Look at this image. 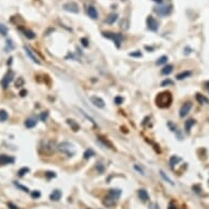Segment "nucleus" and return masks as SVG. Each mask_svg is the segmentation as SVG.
<instances>
[{"label": "nucleus", "instance_id": "nucleus-47", "mask_svg": "<svg viewBox=\"0 0 209 209\" xmlns=\"http://www.w3.org/2000/svg\"><path fill=\"white\" fill-rule=\"evenodd\" d=\"M9 207H11V208H12V209H19V208H18V207L13 206V205H12V204H9Z\"/></svg>", "mask_w": 209, "mask_h": 209}, {"label": "nucleus", "instance_id": "nucleus-2", "mask_svg": "<svg viewBox=\"0 0 209 209\" xmlns=\"http://www.w3.org/2000/svg\"><path fill=\"white\" fill-rule=\"evenodd\" d=\"M58 150H59L60 152H62V153L67 154L68 157H72V156L76 153L75 146L68 141H64L58 144Z\"/></svg>", "mask_w": 209, "mask_h": 209}, {"label": "nucleus", "instance_id": "nucleus-42", "mask_svg": "<svg viewBox=\"0 0 209 209\" xmlns=\"http://www.w3.org/2000/svg\"><path fill=\"white\" fill-rule=\"evenodd\" d=\"M46 176H47L48 179H50V177H55L56 174L54 172H47V173H46Z\"/></svg>", "mask_w": 209, "mask_h": 209}, {"label": "nucleus", "instance_id": "nucleus-49", "mask_svg": "<svg viewBox=\"0 0 209 209\" xmlns=\"http://www.w3.org/2000/svg\"><path fill=\"white\" fill-rule=\"evenodd\" d=\"M206 88H207V90L209 91V81H208V82H206Z\"/></svg>", "mask_w": 209, "mask_h": 209}, {"label": "nucleus", "instance_id": "nucleus-9", "mask_svg": "<svg viewBox=\"0 0 209 209\" xmlns=\"http://www.w3.org/2000/svg\"><path fill=\"white\" fill-rule=\"evenodd\" d=\"M191 108H192V103L191 102H186L185 104H183L181 107V110H179V116L181 117L186 116L189 113V111H191Z\"/></svg>", "mask_w": 209, "mask_h": 209}, {"label": "nucleus", "instance_id": "nucleus-8", "mask_svg": "<svg viewBox=\"0 0 209 209\" xmlns=\"http://www.w3.org/2000/svg\"><path fill=\"white\" fill-rule=\"evenodd\" d=\"M24 50H25V54L29 56V57L31 58V60H32L33 62H35V64H37V65H40L41 64V61H40V59H38L37 57H36V55H35V53L33 52L32 49H31L29 46H26V45H24Z\"/></svg>", "mask_w": 209, "mask_h": 209}, {"label": "nucleus", "instance_id": "nucleus-17", "mask_svg": "<svg viewBox=\"0 0 209 209\" xmlns=\"http://www.w3.org/2000/svg\"><path fill=\"white\" fill-rule=\"evenodd\" d=\"M49 198H50V200H53V202H58V200L61 198V192H60L59 189H55V191L50 194Z\"/></svg>", "mask_w": 209, "mask_h": 209}, {"label": "nucleus", "instance_id": "nucleus-34", "mask_svg": "<svg viewBox=\"0 0 209 209\" xmlns=\"http://www.w3.org/2000/svg\"><path fill=\"white\" fill-rule=\"evenodd\" d=\"M28 172H29V168H22L20 171L18 172V174H19V176H20V177H22V176H24V175L26 174Z\"/></svg>", "mask_w": 209, "mask_h": 209}, {"label": "nucleus", "instance_id": "nucleus-19", "mask_svg": "<svg viewBox=\"0 0 209 209\" xmlns=\"http://www.w3.org/2000/svg\"><path fill=\"white\" fill-rule=\"evenodd\" d=\"M196 100H197V102H198L199 104H208L209 103V100L207 99L206 97H204V95L199 94V93H197L196 94Z\"/></svg>", "mask_w": 209, "mask_h": 209}, {"label": "nucleus", "instance_id": "nucleus-16", "mask_svg": "<svg viewBox=\"0 0 209 209\" xmlns=\"http://www.w3.org/2000/svg\"><path fill=\"white\" fill-rule=\"evenodd\" d=\"M138 196H139L140 200H142V202H148L149 200V194L147 193L146 189H139L138 191Z\"/></svg>", "mask_w": 209, "mask_h": 209}, {"label": "nucleus", "instance_id": "nucleus-28", "mask_svg": "<svg viewBox=\"0 0 209 209\" xmlns=\"http://www.w3.org/2000/svg\"><path fill=\"white\" fill-rule=\"evenodd\" d=\"M13 48H14V45H13L12 41H11V40H8V41H7V46H6L5 50H6V52H10V50H12Z\"/></svg>", "mask_w": 209, "mask_h": 209}, {"label": "nucleus", "instance_id": "nucleus-45", "mask_svg": "<svg viewBox=\"0 0 209 209\" xmlns=\"http://www.w3.org/2000/svg\"><path fill=\"white\" fill-rule=\"evenodd\" d=\"M149 209H159V206H158V204H151L149 206Z\"/></svg>", "mask_w": 209, "mask_h": 209}, {"label": "nucleus", "instance_id": "nucleus-23", "mask_svg": "<svg viewBox=\"0 0 209 209\" xmlns=\"http://www.w3.org/2000/svg\"><path fill=\"white\" fill-rule=\"evenodd\" d=\"M67 123H68L69 126H71V128L73 129V132H78V130H79V128H80L79 125H78L73 120H67Z\"/></svg>", "mask_w": 209, "mask_h": 209}, {"label": "nucleus", "instance_id": "nucleus-18", "mask_svg": "<svg viewBox=\"0 0 209 209\" xmlns=\"http://www.w3.org/2000/svg\"><path fill=\"white\" fill-rule=\"evenodd\" d=\"M193 72L189 71V70H185V71H182L179 72V75L176 76V79L177 80H183V79H186V78H188L189 76H192Z\"/></svg>", "mask_w": 209, "mask_h": 209}, {"label": "nucleus", "instance_id": "nucleus-11", "mask_svg": "<svg viewBox=\"0 0 209 209\" xmlns=\"http://www.w3.org/2000/svg\"><path fill=\"white\" fill-rule=\"evenodd\" d=\"M13 162H14V158L6 156V154H0V164L6 165V164L13 163Z\"/></svg>", "mask_w": 209, "mask_h": 209}, {"label": "nucleus", "instance_id": "nucleus-33", "mask_svg": "<svg viewBox=\"0 0 209 209\" xmlns=\"http://www.w3.org/2000/svg\"><path fill=\"white\" fill-rule=\"evenodd\" d=\"M0 34H2L3 36H6L8 34V28L5 24H2V23H0Z\"/></svg>", "mask_w": 209, "mask_h": 209}, {"label": "nucleus", "instance_id": "nucleus-3", "mask_svg": "<svg viewBox=\"0 0 209 209\" xmlns=\"http://www.w3.org/2000/svg\"><path fill=\"white\" fill-rule=\"evenodd\" d=\"M102 34L104 37L112 40L113 42L115 43V45H116V47H118V48L120 47V44H122V41H123L122 34H118V33H110V32H103Z\"/></svg>", "mask_w": 209, "mask_h": 209}, {"label": "nucleus", "instance_id": "nucleus-7", "mask_svg": "<svg viewBox=\"0 0 209 209\" xmlns=\"http://www.w3.org/2000/svg\"><path fill=\"white\" fill-rule=\"evenodd\" d=\"M64 10L71 13H79V6L76 2H68L64 5Z\"/></svg>", "mask_w": 209, "mask_h": 209}, {"label": "nucleus", "instance_id": "nucleus-13", "mask_svg": "<svg viewBox=\"0 0 209 209\" xmlns=\"http://www.w3.org/2000/svg\"><path fill=\"white\" fill-rule=\"evenodd\" d=\"M19 30H20L21 32L23 33V35H24L26 38H29V40H33V38L35 37V33L33 32V31L28 30V29H24V28H19Z\"/></svg>", "mask_w": 209, "mask_h": 209}, {"label": "nucleus", "instance_id": "nucleus-14", "mask_svg": "<svg viewBox=\"0 0 209 209\" xmlns=\"http://www.w3.org/2000/svg\"><path fill=\"white\" fill-rule=\"evenodd\" d=\"M120 194H122V191H120V189H110L107 196L116 200V199H118L120 197Z\"/></svg>", "mask_w": 209, "mask_h": 209}, {"label": "nucleus", "instance_id": "nucleus-5", "mask_svg": "<svg viewBox=\"0 0 209 209\" xmlns=\"http://www.w3.org/2000/svg\"><path fill=\"white\" fill-rule=\"evenodd\" d=\"M147 28L149 29L150 31H152V32H157L158 29H159V23H158V21L156 20L153 17H151V15H149V17L147 18Z\"/></svg>", "mask_w": 209, "mask_h": 209}, {"label": "nucleus", "instance_id": "nucleus-31", "mask_svg": "<svg viewBox=\"0 0 209 209\" xmlns=\"http://www.w3.org/2000/svg\"><path fill=\"white\" fill-rule=\"evenodd\" d=\"M8 120V113L6 111H0V122H6Z\"/></svg>", "mask_w": 209, "mask_h": 209}, {"label": "nucleus", "instance_id": "nucleus-20", "mask_svg": "<svg viewBox=\"0 0 209 209\" xmlns=\"http://www.w3.org/2000/svg\"><path fill=\"white\" fill-rule=\"evenodd\" d=\"M117 19H118V15H117L116 13H112V14H110L106 18V23H108V24H114L117 21Z\"/></svg>", "mask_w": 209, "mask_h": 209}, {"label": "nucleus", "instance_id": "nucleus-10", "mask_svg": "<svg viewBox=\"0 0 209 209\" xmlns=\"http://www.w3.org/2000/svg\"><path fill=\"white\" fill-rule=\"evenodd\" d=\"M91 102H92V104L94 105V106L99 107V108H104L105 107V103L104 101H103L101 97H91Z\"/></svg>", "mask_w": 209, "mask_h": 209}, {"label": "nucleus", "instance_id": "nucleus-4", "mask_svg": "<svg viewBox=\"0 0 209 209\" xmlns=\"http://www.w3.org/2000/svg\"><path fill=\"white\" fill-rule=\"evenodd\" d=\"M154 11L158 13L161 17H165V15H169L172 11V6L171 5H161L159 7H157L154 9Z\"/></svg>", "mask_w": 209, "mask_h": 209}, {"label": "nucleus", "instance_id": "nucleus-21", "mask_svg": "<svg viewBox=\"0 0 209 209\" xmlns=\"http://www.w3.org/2000/svg\"><path fill=\"white\" fill-rule=\"evenodd\" d=\"M172 71H173V66H172V65H167L164 68H163V69L161 70V75L168 76V75H170Z\"/></svg>", "mask_w": 209, "mask_h": 209}, {"label": "nucleus", "instance_id": "nucleus-26", "mask_svg": "<svg viewBox=\"0 0 209 209\" xmlns=\"http://www.w3.org/2000/svg\"><path fill=\"white\" fill-rule=\"evenodd\" d=\"M195 125V120H188L186 123H185V129H186L187 132H191V128Z\"/></svg>", "mask_w": 209, "mask_h": 209}, {"label": "nucleus", "instance_id": "nucleus-32", "mask_svg": "<svg viewBox=\"0 0 209 209\" xmlns=\"http://www.w3.org/2000/svg\"><path fill=\"white\" fill-rule=\"evenodd\" d=\"M79 112L81 113V114H82L83 116H85V118H87V120H89L90 122L92 123L93 125H97V123L94 122V120H93V118H92V117H91V116H89V115H88V114H85V111H82V110H81V108H79Z\"/></svg>", "mask_w": 209, "mask_h": 209}, {"label": "nucleus", "instance_id": "nucleus-35", "mask_svg": "<svg viewBox=\"0 0 209 209\" xmlns=\"http://www.w3.org/2000/svg\"><path fill=\"white\" fill-rule=\"evenodd\" d=\"M134 169L136 170V171H137L138 173H140V174H141V175H146V174H144V170L142 169L141 167H139V165L135 164V165H134Z\"/></svg>", "mask_w": 209, "mask_h": 209}, {"label": "nucleus", "instance_id": "nucleus-39", "mask_svg": "<svg viewBox=\"0 0 209 209\" xmlns=\"http://www.w3.org/2000/svg\"><path fill=\"white\" fill-rule=\"evenodd\" d=\"M115 103H116L117 105L122 104V103H123V97H115Z\"/></svg>", "mask_w": 209, "mask_h": 209}, {"label": "nucleus", "instance_id": "nucleus-30", "mask_svg": "<svg viewBox=\"0 0 209 209\" xmlns=\"http://www.w3.org/2000/svg\"><path fill=\"white\" fill-rule=\"evenodd\" d=\"M99 138H100V140H101V141H102L103 144H104L105 146H106V147H108L110 149H114V147L112 146V144H111V142L108 141V140H107L106 138H104V137H99Z\"/></svg>", "mask_w": 209, "mask_h": 209}, {"label": "nucleus", "instance_id": "nucleus-25", "mask_svg": "<svg viewBox=\"0 0 209 209\" xmlns=\"http://www.w3.org/2000/svg\"><path fill=\"white\" fill-rule=\"evenodd\" d=\"M103 204H104L105 206H107V207L114 206V205H115V199H113V198H111V197L107 196L106 198L104 199V202H103Z\"/></svg>", "mask_w": 209, "mask_h": 209}, {"label": "nucleus", "instance_id": "nucleus-38", "mask_svg": "<svg viewBox=\"0 0 209 209\" xmlns=\"http://www.w3.org/2000/svg\"><path fill=\"white\" fill-rule=\"evenodd\" d=\"M129 56H132V57H141V53L137 50L136 53H130Z\"/></svg>", "mask_w": 209, "mask_h": 209}, {"label": "nucleus", "instance_id": "nucleus-27", "mask_svg": "<svg viewBox=\"0 0 209 209\" xmlns=\"http://www.w3.org/2000/svg\"><path fill=\"white\" fill-rule=\"evenodd\" d=\"M91 157H94V151H93L92 149H88L85 151V154H83V158L85 159H90Z\"/></svg>", "mask_w": 209, "mask_h": 209}, {"label": "nucleus", "instance_id": "nucleus-1", "mask_svg": "<svg viewBox=\"0 0 209 209\" xmlns=\"http://www.w3.org/2000/svg\"><path fill=\"white\" fill-rule=\"evenodd\" d=\"M172 101H173V97H172L171 92H169V91H164V92L159 93L157 95V97H156V104L160 108L169 107L172 104Z\"/></svg>", "mask_w": 209, "mask_h": 209}, {"label": "nucleus", "instance_id": "nucleus-43", "mask_svg": "<svg viewBox=\"0 0 209 209\" xmlns=\"http://www.w3.org/2000/svg\"><path fill=\"white\" fill-rule=\"evenodd\" d=\"M40 196H41V194H40V192H37V191H36L35 193H32V197H33V198H38Z\"/></svg>", "mask_w": 209, "mask_h": 209}, {"label": "nucleus", "instance_id": "nucleus-44", "mask_svg": "<svg viewBox=\"0 0 209 209\" xmlns=\"http://www.w3.org/2000/svg\"><path fill=\"white\" fill-rule=\"evenodd\" d=\"M23 82H24V81H23V79H22V78H19V82H18V81H17V83H15V85H17V88H18V87H20L21 85H23Z\"/></svg>", "mask_w": 209, "mask_h": 209}, {"label": "nucleus", "instance_id": "nucleus-24", "mask_svg": "<svg viewBox=\"0 0 209 209\" xmlns=\"http://www.w3.org/2000/svg\"><path fill=\"white\" fill-rule=\"evenodd\" d=\"M160 175H161V177H162V179H164L165 182H168V183H169L170 185H172V186H174V183H173V181H172V179H170V177L168 176V175L165 174V173H164V172H163V171H162V170H161V171H160Z\"/></svg>", "mask_w": 209, "mask_h": 209}, {"label": "nucleus", "instance_id": "nucleus-22", "mask_svg": "<svg viewBox=\"0 0 209 209\" xmlns=\"http://www.w3.org/2000/svg\"><path fill=\"white\" fill-rule=\"evenodd\" d=\"M181 158L179 157H176V156H173V157H171V159H170V167L173 168L174 165H176L179 162H181Z\"/></svg>", "mask_w": 209, "mask_h": 209}, {"label": "nucleus", "instance_id": "nucleus-48", "mask_svg": "<svg viewBox=\"0 0 209 209\" xmlns=\"http://www.w3.org/2000/svg\"><path fill=\"white\" fill-rule=\"evenodd\" d=\"M154 2H158V3H162V0H153Z\"/></svg>", "mask_w": 209, "mask_h": 209}, {"label": "nucleus", "instance_id": "nucleus-6", "mask_svg": "<svg viewBox=\"0 0 209 209\" xmlns=\"http://www.w3.org/2000/svg\"><path fill=\"white\" fill-rule=\"evenodd\" d=\"M13 78H14V72H13L12 70H10V71L3 77V79L1 80V85H2L3 89H7V88L9 87V85L12 82Z\"/></svg>", "mask_w": 209, "mask_h": 209}, {"label": "nucleus", "instance_id": "nucleus-40", "mask_svg": "<svg viewBox=\"0 0 209 209\" xmlns=\"http://www.w3.org/2000/svg\"><path fill=\"white\" fill-rule=\"evenodd\" d=\"M81 43H82V45L85 46V47H87V46H89V41L87 40V38H81Z\"/></svg>", "mask_w": 209, "mask_h": 209}, {"label": "nucleus", "instance_id": "nucleus-36", "mask_svg": "<svg viewBox=\"0 0 209 209\" xmlns=\"http://www.w3.org/2000/svg\"><path fill=\"white\" fill-rule=\"evenodd\" d=\"M173 85V81L171 80H164V81H162L161 82V87H165V85Z\"/></svg>", "mask_w": 209, "mask_h": 209}, {"label": "nucleus", "instance_id": "nucleus-41", "mask_svg": "<svg viewBox=\"0 0 209 209\" xmlns=\"http://www.w3.org/2000/svg\"><path fill=\"white\" fill-rule=\"evenodd\" d=\"M47 116H48V113H47V112L43 113V114H41V120H45L46 118H47Z\"/></svg>", "mask_w": 209, "mask_h": 209}, {"label": "nucleus", "instance_id": "nucleus-37", "mask_svg": "<svg viewBox=\"0 0 209 209\" xmlns=\"http://www.w3.org/2000/svg\"><path fill=\"white\" fill-rule=\"evenodd\" d=\"M14 185H15L17 187H19L20 189H22V191H24V192H29V188H28V187L22 186V185H20L19 183H17V182H14Z\"/></svg>", "mask_w": 209, "mask_h": 209}, {"label": "nucleus", "instance_id": "nucleus-29", "mask_svg": "<svg viewBox=\"0 0 209 209\" xmlns=\"http://www.w3.org/2000/svg\"><path fill=\"white\" fill-rule=\"evenodd\" d=\"M167 61H168L167 56H161V57L156 61V64H157L158 66H160V65H163V64H167Z\"/></svg>", "mask_w": 209, "mask_h": 209}, {"label": "nucleus", "instance_id": "nucleus-15", "mask_svg": "<svg viewBox=\"0 0 209 209\" xmlns=\"http://www.w3.org/2000/svg\"><path fill=\"white\" fill-rule=\"evenodd\" d=\"M36 124H37V120H36L35 117H30V118H28L24 123L26 128H33V127L36 126Z\"/></svg>", "mask_w": 209, "mask_h": 209}, {"label": "nucleus", "instance_id": "nucleus-12", "mask_svg": "<svg viewBox=\"0 0 209 209\" xmlns=\"http://www.w3.org/2000/svg\"><path fill=\"white\" fill-rule=\"evenodd\" d=\"M87 13L91 19H97L99 18V13H97V9L93 6H89L87 8Z\"/></svg>", "mask_w": 209, "mask_h": 209}, {"label": "nucleus", "instance_id": "nucleus-46", "mask_svg": "<svg viewBox=\"0 0 209 209\" xmlns=\"http://www.w3.org/2000/svg\"><path fill=\"white\" fill-rule=\"evenodd\" d=\"M97 167H99V171L100 172L103 171V167H102V164H101V163H99V164H97Z\"/></svg>", "mask_w": 209, "mask_h": 209}]
</instances>
